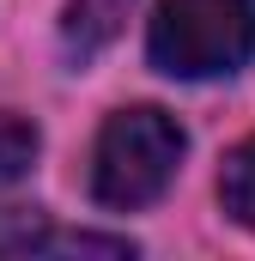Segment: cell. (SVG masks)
Instances as JSON below:
<instances>
[{
    "label": "cell",
    "instance_id": "3",
    "mask_svg": "<svg viewBox=\"0 0 255 261\" xmlns=\"http://www.w3.org/2000/svg\"><path fill=\"white\" fill-rule=\"evenodd\" d=\"M128 12H134V0H67L61 43L85 61V55H97L104 43H116V37H122Z\"/></svg>",
    "mask_w": 255,
    "mask_h": 261
},
{
    "label": "cell",
    "instance_id": "5",
    "mask_svg": "<svg viewBox=\"0 0 255 261\" xmlns=\"http://www.w3.org/2000/svg\"><path fill=\"white\" fill-rule=\"evenodd\" d=\"M67 237L49 231V219L37 206H0V255H31V249H55Z\"/></svg>",
    "mask_w": 255,
    "mask_h": 261
},
{
    "label": "cell",
    "instance_id": "4",
    "mask_svg": "<svg viewBox=\"0 0 255 261\" xmlns=\"http://www.w3.org/2000/svg\"><path fill=\"white\" fill-rule=\"evenodd\" d=\"M219 200H225V213L255 231V134L243 146H231V158H225V170H219Z\"/></svg>",
    "mask_w": 255,
    "mask_h": 261
},
{
    "label": "cell",
    "instance_id": "6",
    "mask_svg": "<svg viewBox=\"0 0 255 261\" xmlns=\"http://www.w3.org/2000/svg\"><path fill=\"white\" fill-rule=\"evenodd\" d=\"M37 128L24 122V116H6L0 110V182H18L31 164H37Z\"/></svg>",
    "mask_w": 255,
    "mask_h": 261
},
{
    "label": "cell",
    "instance_id": "2",
    "mask_svg": "<svg viewBox=\"0 0 255 261\" xmlns=\"http://www.w3.org/2000/svg\"><path fill=\"white\" fill-rule=\"evenodd\" d=\"M146 55L170 79H219L255 55V0H158Z\"/></svg>",
    "mask_w": 255,
    "mask_h": 261
},
{
    "label": "cell",
    "instance_id": "1",
    "mask_svg": "<svg viewBox=\"0 0 255 261\" xmlns=\"http://www.w3.org/2000/svg\"><path fill=\"white\" fill-rule=\"evenodd\" d=\"M183 152H189V134L176 128V116H164L152 103L116 110L104 122V134H97V152H91L97 206H116V213L152 206L170 189V176L183 170Z\"/></svg>",
    "mask_w": 255,
    "mask_h": 261
}]
</instances>
